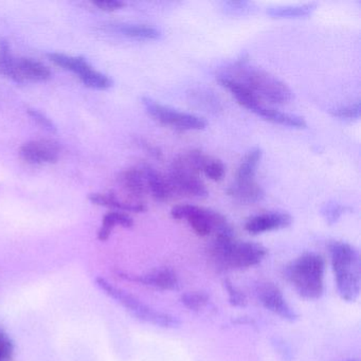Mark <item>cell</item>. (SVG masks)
I'll return each instance as SVG.
<instances>
[{
  "mask_svg": "<svg viewBox=\"0 0 361 361\" xmlns=\"http://www.w3.org/2000/svg\"><path fill=\"white\" fill-rule=\"evenodd\" d=\"M221 75L240 82L257 98L265 99L268 102L283 104L293 99V92L284 82L263 69L250 66L247 61L238 60L229 65Z\"/></svg>",
  "mask_w": 361,
  "mask_h": 361,
  "instance_id": "obj_1",
  "label": "cell"
},
{
  "mask_svg": "<svg viewBox=\"0 0 361 361\" xmlns=\"http://www.w3.org/2000/svg\"><path fill=\"white\" fill-rule=\"evenodd\" d=\"M331 266L340 298L346 302H355L361 290V263L358 250L345 242L329 244Z\"/></svg>",
  "mask_w": 361,
  "mask_h": 361,
  "instance_id": "obj_2",
  "label": "cell"
},
{
  "mask_svg": "<svg viewBox=\"0 0 361 361\" xmlns=\"http://www.w3.org/2000/svg\"><path fill=\"white\" fill-rule=\"evenodd\" d=\"M324 259L317 253L300 255L285 267V278L298 295L306 300H317L324 291Z\"/></svg>",
  "mask_w": 361,
  "mask_h": 361,
  "instance_id": "obj_3",
  "label": "cell"
},
{
  "mask_svg": "<svg viewBox=\"0 0 361 361\" xmlns=\"http://www.w3.org/2000/svg\"><path fill=\"white\" fill-rule=\"evenodd\" d=\"M267 249L259 243L238 242L232 238H214L211 253L224 269L243 270L259 265Z\"/></svg>",
  "mask_w": 361,
  "mask_h": 361,
  "instance_id": "obj_4",
  "label": "cell"
},
{
  "mask_svg": "<svg viewBox=\"0 0 361 361\" xmlns=\"http://www.w3.org/2000/svg\"><path fill=\"white\" fill-rule=\"evenodd\" d=\"M171 215L175 219H187L197 235L214 238H234L233 230L227 219L221 213L194 204H178L173 207Z\"/></svg>",
  "mask_w": 361,
  "mask_h": 361,
  "instance_id": "obj_5",
  "label": "cell"
},
{
  "mask_svg": "<svg viewBox=\"0 0 361 361\" xmlns=\"http://www.w3.org/2000/svg\"><path fill=\"white\" fill-rule=\"evenodd\" d=\"M96 284L109 297L126 307L130 314H134L137 319L143 322L151 323L155 326L164 327V329H176L180 325V321L176 317L145 305L140 300L137 299L128 291L114 286L111 283L102 276L96 279Z\"/></svg>",
  "mask_w": 361,
  "mask_h": 361,
  "instance_id": "obj_6",
  "label": "cell"
},
{
  "mask_svg": "<svg viewBox=\"0 0 361 361\" xmlns=\"http://www.w3.org/2000/svg\"><path fill=\"white\" fill-rule=\"evenodd\" d=\"M198 175L200 171L189 153L175 158L166 177L172 195L176 194L185 197H208V189Z\"/></svg>",
  "mask_w": 361,
  "mask_h": 361,
  "instance_id": "obj_7",
  "label": "cell"
},
{
  "mask_svg": "<svg viewBox=\"0 0 361 361\" xmlns=\"http://www.w3.org/2000/svg\"><path fill=\"white\" fill-rule=\"evenodd\" d=\"M141 101L143 106L147 109V113L156 121L164 126H170L185 130H200L207 128V121L204 118L171 109L147 97H143Z\"/></svg>",
  "mask_w": 361,
  "mask_h": 361,
  "instance_id": "obj_8",
  "label": "cell"
},
{
  "mask_svg": "<svg viewBox=\"0 0 361 361\" xmlns=\"http://www.w3.org/2000/svg\"><path fill=\"white\" fill-rule=\"evenodd\" d=\"M259 302L266 310L278 314L288 322L298 320L297 312L287 303L282 291L272 283H262L257 289Z\"/></svg>",
  "mask_w": 361,
  "mask_h": 361,
  "instance_id": "obj_9",
  "label": "cell"
},
{
  "mask_svg": "<svg viewBox=\"0 0 361 361\" xmlns=\"http://www.w3.org/2000/svg\"><path fill=\"white\" fill-rule=\"evenodd\" d=\"M20 155L29 164H56L60 158V147L52 140L29 141L20 147Z\"/></svg>",
  "mask_w": 361,
  "mask_h": 361,
  "instance_id": "obj_10",
  "label": "cell"
},
{
  "mask_svg": "<svg viewBox=\"0 0 361 361\" xmlns=\"http://www.w3.org/2000/svg\"><path fill=\"white\" fill-rule=\"evenodd\" d=\"M291 223H293V217L288 213L272 211V212L255 215L247 219L245 229L248 233L257 235V234L284 229L289 227Z\"/></svg>",
  "mask_w": 361,
  "mask_h": 361,
  "instance_id": "obj_11",
  "label": "cell"
},
{
  "mask_svg": "<svg viewBox=\"0 0 361 361\" xmlns=\"http://www.w3.org/2000/svg\"><path fill=\"white\" fill-rule=\"evenodd\" d=\"M119 276L126 280L135 281L161 290H177L180 285L177 274L169 268L152 270L149 274L142 276H128L123 274H119Z\"/></svg>",
  "mask_w": 361,
  "mask_h": 361,
  "instance_id": "obj_12",
  "label": "cell"
},
{
  "mask_svg": "<svg viewBox=\"0 0 361 361\" xmlns=\"http://www.w3.org/2000/svg\"><path fill=\"white\" fill-rule=\"evenodd\" d=\"M117 180L123 191L135 200L142 198L147 193V183L141 169L132 168L122 171L118 175Z\"/></svg>",
  "mask_w": 361,
  "mask_h": 361,
  "instance_id": "obj_13",
  "label": "cell"
},
{
  "mask_svg": "<svg viewBox=\"0 0 361 361\" xmlns=\"http://www.w3.org/2000/svg\"><path fill=\"white\" fill-rule=\"evenodd\" d=\"M227 194L235 202L244 204H257V202H261L265 196L264 190L255 180L248 181V183L234 181L228 188Z\"/></svg>",
  "mask_w": 361,
  "mask_h": 361,
  "instance_id": "obj_14",
  "label": "cell"
},
{
  "mask_svg": "<svg viewBox=\"0 0 361 361\" xmlns=\"http://www.w3.org/2000/svg\"><path fill=\"white\" fill-rule=\"evenodd\" d=\"M18 71L20 77L27 81L33 83H45L52 78V73L43 63L33 60L30 58H20L16 60Z\"/></svg>",
  "mask_w": 361,
  "mask_h": 361,
  "instance_id": "obj_15",
  "label": "cell"
},
{
  "mask_svg": "<svg viewBox=\"0 0 361 361\" xmlns=\"http://www.w3.org/2000/svg\"><path fill=\"white\" fill-rule=\"evenodd\" d=\"M217 80L223 87L231 92L232 96L238 100L240 105L246 107L249 111H253L262 104L259 99L240 82L224 75H219Z\"/></svg>",
  "mask_w": 361,
  "mask_h": 361,
  "instance_id": "obj_16",
  "label": "cell"
},
{
  "mask_svg": "<svg viewBox=\"0 0 361 361\" xmlns=\"http://www.w3.org/2000/svg\"><path fill=\"white\" fill-rule=\"evenodd\" d=\"M143 175H145V183H147V190L151 192L154 200L157 202H166L172 196L170 187H169L168 180L166 177L158 172L156 169L151 166H143L141 168Z\"/></svg>",
  "mask_w": 361,
  "mask_h": 361,
  "instance_id": "obj_17",
  "label": "cell"
},
{
  "mask_svg": "<svg viewBox=\"0 0 361 361\" xmlns=\"http://www.w3.org/2000/svg\"><path fill=\"white\" fill-rule=\"evenodd\" d=\"M88 200L92 204H97V206L106 207V208L116 209L119 211L135 213L147 211L145 204H141V202H122L113 193H92L88 196Z\"/></svg>",
  "mask_w": 361,
  "mask_h": 361,
  "instance_id": "obj_18",
  "label": "cell"
},
{
  "mask_svg": "<svg viewBox=\"0 0 361 361\" xmlns=\"http://www.w3.org/2000/svg\"><path fill=\"white\" fill-rule=\"evenodd\" d=\"M252 113L264 118V119L268 120V121L281 124V126H289V128H304L307 126L305 119L300 117V116L283 113V111L265 106L263 104L259 105Z\"/></svg>",
  "mask_w": 361,
  "mask_h": 361,
  "instance_id": "obj_19",
  "label": "cell"
},
{
  "mask_svg": "<svg viewBox=\"0 0 361 361\" xmlns=\"http://www.w3.org/2000/svg\"><path fill=\"white\" fill-rule=\"evenodd\" d=\"M0 75L12 80L16 84H25L16 65V59L11 51V46L6 39H0Z\"/></svg>",
  "mask_w": 361,
  "mask_h": 361,
  "instance_id": "obj_20",
  "label": "cell"
},
{
  "mask_svg": "<svg viewBox=\"0 0 361 361\" xmlns=\"http://www.w3.org/2000/svg\"><path fill=\"white\" fill-rule=\"evenodd\" d=\"M262 157H263V151L259 147H255L249 151L236 171L235 181H238V183L255 181V174H257Z\"/></svg>",
  "mask_w": 361,
  "mask_h": 361,
  "instance_id": "obj_21",
  "label": "cell"
},
{
  "mask_svg": "<svg viewBox=\"0 0 361 361\" xmlns=\"http://www.w3.org/2000/svg\"><path fill=\"white\" fill-rule=\"evenodd\" d=\"M47 58L56 66L65 71H71L79 77L86 73L88 69L92 68L90 62L83 56H71L60 52H49L47 54Z\"/></svg>",
  "mask_w": 361,
  "mask_h": 361,
  "instance_id": "obj_22",
  "label": "cell"
},
{
  "mask_svg": "<svg viewBox=\"0 0 361 361\" xmlns=\"http://www.w3.org/2000/svg\"><path fill=\"white\" fill-rule=\"evenodd\" d=\"M111 28L124 37L139 39V41H152V39H159L161 35L158 29L147 26V25L117 24L113 25Z\"/></svg>",
  "mask_w": 361,
  "mask_h": 361,
  "instance_id": "obj_23",
  "label": "cell"
},
{
  "mask_svg": "<svg viewBox=\"0 0 361 361\" xmlns=\"http://www.w3.org/2000/svg\"><path fill=\"white\" fill-rule=\"evenodd\" d=\"M117 226H121L123 228H132L134 226V219L130 215L124 212H120V211L107 213L103 217L102 225L99 229L98 240L101 242L109 240L114 228L117 227Z\"/></svg>",
  "mask_w": 361,
  "mask_h": 361,
  "instance_id": "obj_24",
  "label": "cell"
},
{
  "mask_svg": "<svg viewBox=\"0 0 361 361\" xmlns=\"http://www.w3.org/2000/svg\"><path fill=\"white\" fill-rule=\"evenodd\" d=\"M316 8V3H308L304 5L269 8L267 13L274 18H301L310 16Z\"/></svg>",
  "mask_w": 361,
  "mask_h": 361,
  "instance_id": "obj_25",
  "label": "cell"
},
{
  "mask_svg": "<svg viewBox=\"0 0 361 361\" xmlns=\"http://www.w3.org/2000/svg\"><path fill=\"white\" fill-rule=\"evenodd\" d=\"M80 80L83 82L86 87L96 90H107L113 87L114 82L109 75L94 71V68L88 69L83 75H80Z\"/></svg>",
  "mask_w": 361,
  "mask_h": 361,
  "instance_id": "obj_26",
  "label": "cell"
},
{
  "mask_svg": "<svg viewBox=\"0 0 361 361\" xmlns=\"http://www.w3.org/2000/svg\"><path fill=\"white\" fill-rule=\"evenodd\" d=\"M209 295L204 291H190L181 295L180 301L188 310L198 312L209 303Z\"/></svg>",
  "mask_w": 361,
  "mask_h": 361,
  "instance_id": "obj_27",
  "label": "cell"
},
{
  "mask_svg": "<svg viewBox=\"0 0 361 361\" xmlns=\"http://www.w3.org/2000/svg\"><path fill=\"white\" fill-rule=\"evenodd\" d=\"M329 113L334 117L340 118L343 120H357L360 117L361 105L359 101L350 103V104L339 105L329 109Z\"/></svg>",
  "mask_w": 361,
  "mask_h": 361,
  "instance_id": "obj_28",
  "label": "cell"
},
{
  "mask_svg": "<svg viewBox=\"0 0 361 361\" xmlns=\"http://www.w3.org/2000/svg\"><path fill=\"white\" fill-rule=\"evenodd\" d=\"M346 207L335 202H326L321 208V214L329 225H334L345 213Z\"/></svg>",
  "mask_w": 361,
  "mask_h": 361,
  "instance_id": "obj_29",
  "label": "cell"
},
{
  "mask_svg": "<svg viewBox=\"0 0 361 361\" xmlns=\"http://www.w3.org/2000/svg\"><path fill=\"white\" fill-rule=\"evenodd\" d=\"M226 169L223 162L215 158L208 157L206 164H204L202 173L213 181H219L225 175Z\"/></svg>",
  "mask_w": 361,
  "mask_h": 361,
  "instance_id": "obj_30",
  "label": "cell"
},
{
  "mask_svg": "<svg viewBox=\"0 0 361 361\" xmlns=\"http://www.w3.org/2000/svg\"><path fill=\"white\" fill-rule=\"evenodd\" d=\"M14 343L10 336L0 327V361H7L13 357Z\"/></svg>",
  "mask_w": 361,
  "mask_h": 361,
  "instance_id": "obj_31",
  "label": "cell"
},
{
  "mask_svg": "<svg viewBox=\"0 0 361 361\" xmlns=\"http://www.w3.org/2000/svg\"><path fill=\"white\" fill-rule=\"evenodd\" d=\"M224 285H225L231 305L236 306V307H244V306H246V297H245L244 293L238 287L234 286L229 280H225Z\"/></svg>",
  "mask_w": 361,
  "mask_h": 361,
  "instance_id": "obj_32",
  "label": "cell"
},
{
  "mask_svg": "<svg viewBox=\"0 0 361 361\" xmlns=\"http://www.w3.org/2000/svg\"><path fill=\"white\" fill-rule=\"evenodd\" d=\"M27 111H28V115L30 116V117L32 118V119L35 120V121L37 122L42 128H44V130H47V132L52 133V134L58 132V128H56L54 122L52 121L50 118H48L45 114L41 113V111H37V109H29Z\"/></svg>",
  "mask_w": 361,
  "mask_h": 361,
  "instance_id": "obj_33",
  "label": "cell"
},
{
  "mask_svg": "<svg viewBox=\"0 0 361 361\" xmlns=\"http://www.w3.org/2000/svg\"><path fill=\"white\" fill-rule=\"evenodd\" d=\"M94 5L102 11L111 12L121 9L126 4L122 0H96L94 1Z\"/></svg>",
  "mask_w": 361,
  "mask_h": 361,
  "instance_id": "obj_34",
  "label": "cell"
},
{
  "mask_svg": "<svg viewBox=\"0 0 361 361\" xmlns=\"http://www.w3.org/2000/svg\"><path fill=\"white\" fill-rule=\"evenodd\" d=\"M140 145H142L143 149H147V151L149 152V154H151L154 157H161V151H160L157 147H155V145H152L151 143L147 142V141L145 140H141Z\"/></svg>",
  "mask_w": 361,
  "mask_h": 361,
  "instance_id": "obj_35",
  "label": "cell"
}]
</instances>
